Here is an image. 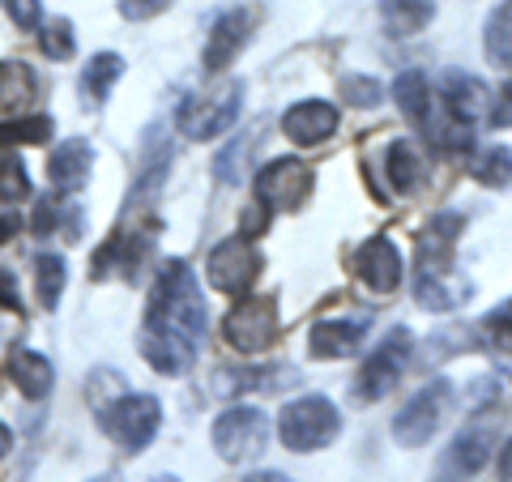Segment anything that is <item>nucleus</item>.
Returning a JSON list of instances; mask_svg holds the SVG:
<instances>
[{
	"mask_svg": "<svg viewBox=\"0 0 512 482\" xmlns=\"http://www.w3.org/2000/svg\"><path fill=\"white\" fill-rule=\"evenodd\" d=\"M461 235V218L457 214H436L427 222V231L419 239V273L444 278L448 261H453V239Z\"/></svg>",
	"mask_w": 512,
	"mask_h": 482,
	"instance_id": "dca6fc26",
	"label": "nucleus"
},
{
	"mask_svg": "<svg viewBox=\"0 0 512 482\" xmlns=\"http://www.w3.org/2000/svg\"><path fill=\"white\" fill-rule=\"evenodd\" d=\"M367 337V320H320L312 325L308 350L316 359H355Z\"/></svg>",
	"mask_w": 512,
	"mask_h": 482,
	"instance_id": "2eb2a0df",
	"label": "nucleus"
},
{
	"mask_svg": "<svg viewBox=\"0 0 512 482\" xmlns=\"http://www.w3.org/2000/svg\"><path fill=\"white\" fill-rule=\"evenodd\" d=\"M342 99L355 103V107H376L384 99V90H380V82H372V77H346V82H342Z\"/></svg>",
	"mask_w": 512,
	"mask_h": 482,
	"instance_id": "7c9ffc66",
	"label": "nucleus"
},
{
	"mask_svg": "<svg viewBox=\"0 0 512 482\" xmlns=\"http://www.w3.org/2000/svg\"><path fill=\"white\" fill-rule=\"evenodd\" d=\"M210 436L222 461H252V457H261V448L269 440V419L256 406H231L214 419Z\"/></svg>",
	"mask_w": 512,
	"mask_h": 482,
	"instance_id": "423d86ee",
	"label": "nucleus"
},
{
	"mask_svg": "<svg viewBox=\"0 0 512 482\" xmlns=\"http://www.w3.org/2000/svg\"><path fill=\"white\" fill-rule=\"evenodd\" d=\"M99 423L124 453H141L163 427V406L146 393H128V397H111L99 406Z\"/></svg>",
	"mask_w": 512,
	"mask_h": 482,
	"instance_id": "7ed1b4c3",
	"label": "nucleus"
},
{
	"mask_svg": "<svg viewBox=\"0 0 512 482\" xmlns=\"http://www.w3.org/2000/svg\"><path fill=\"white\" fill-rule=\"evenodd\" d=\"M90 482H116V478H107V474H103V478H90Z\"/></svg>",
	"mask_w": 512,
	"mask_h": 482,
	"instance_id": "37998d69",
	"label": "nucleus"
},
{
	"mask_svg": "<svg viewBox=\"0 0 512 482\" xmlns=\"http://www.w3.org/2000/svg\"><path fill=\"white\" fill-rule=\"evenodd\" d=\"M64 278H69V269H64V256H56V252H39L35 256V286H39V303H43L47 312L60 303Z\"/></svg>",
	"mask_w": 512,
	"mask_h": 482,
	"instance_id": "a878e982",
	"label": "nucleus"
},
{
	"mask_svg": "<svg viewBox=\"0 0 512 482\" xmlns=\"http://www.w3.org/2000/svg\"><path fill=\"white\" fill-rule=\"evenodd\" d=\"M355 273H359V282H363L372 295H393L397 286H402V278H406L402 252H397L393 239L372 235V239H367V244L359 248V256H355Z\"/></svg>",
	"mask_w": 512,
	"mask_h": 482,
	"instance_id": "f8f14e48",
	"label": "nucleus"
},
{
	"mask_svg": "<svg viewBox=\"0 0 512 482\" xmlns=\"http://www.w3.org/2000/svg\"><path fill=\"white\" fill-rule=\"evenodd\" d=\"M487 329H491L495 337H504V342H512V299L500 303V308L487 316Z\"/></svg>",
	"mask_w": 512,
	"mask_h": 482,
	"instance_id": "e433bc0d",
	"label": "nucleus"
},
{
	"mask_svg": "<svg viewBox=\"0 0 512 482\" xmlns=\"http://www.w3.org/2000/svg\"><path fill=\"white\" fill-rule=\"evenodd\" d=\"M448 401H453V384H448V380H431V384H423V389L414 393L406 406L397 410V419H393V436H397V444H406V448L427 444L431 436H436V427L444 423Z\"/></svg>",
	"mask_w": 512,
	"mask_h": 482,
	"instance_id": "0eeeda50",
	"label": "nucleus"
},
{
	"mask_svg": "<svg viewBox=\"0 0 512 482\" xmlns=\"http://www.w3.org/2000/svg\"><path fill=\"white\" fill-rule=\"evenodd\" d=\"M410 350H414L410 329H393V333L372 350V355L363 359L359 380H355V397H363V401H380L384 393H393V384L402 380L406 363H410Z\"/></svg>",
	"mask_w": 512,
	"mask_h": 482,
	"instance_id": "6e6552de",
	"label": "nucleus"
},
{
	"mask_svg": "<svg viewBox=\"0 0 512 482\" xmlns=\"http://www.w3.org/2000/svg\"><path fill=\"white\" fill-rule=\"evenodd\" d=\"M18 231V218H9V214H0V244H5V239Z\"/></svg>",
	"mask_w": 512,
	"mask_h": 482,
	"instance_id": "ea45409f",
	"label": "nucleus"
},
{
	"mask_svg": "<svg viewBox=\"0 0 512 482\" xmlns=\"http://www.w3.org/2000/svg\"><path fill=\"white\" fill-rule=\"evenodd\" d=\"M252 26H256V13L252 9H227L222 18L210 26V39H205V73H222V69H231L235 56L248 47L252 39Z\"/></svg>",
	"mask_w": 512,
	"mask_h": 482,
	"instance_id": "9b49d317",
	"label": "nucleus"
},
{
	"mask_svg": "<svg viewBox=\"0 0 512 482\" xmlns=\"http://www.w3.org/2000/svg\"><path fill=\"white\" fill-rule=\"evenodd\" d=\"M470 175L483 188H508L512 184V154L504 146H491L470 163Z\"/></svg>",
	"mask_w": 512,
	"mask_h": 482,
	"instance_id": "bb28decb",
	"label": "nucleus"
},
{
	"mask_svg": "<svg viewBox=\"0 0 512 482\" xmlns=\"http://www.w3.org/2000/svg\"><path fill=\"white\" fill-rule=\"evenodd\" d=\"M120 73H124V60H120L116 52H99V56H90V60H86L82 94L90 99V107L107 103V94H111V86L120 82Z\"/></svg>",
	"mask_w": 512,
	"mask_h": 482,
	"instance_id": "393cba45",
	"label": "nucleus"
},
{
	"mask_svg": "<svg viewBox=\"0 0 512 482\" xmlns=\"http://www.w3.org/2000/svg\"><path fill=\"white\" fill-rule=\"evenodd\" d=\"M39 30H43V35H39V47H43V52L52 56V60H69V56L77 52L73 26L64 22V18H52V22H43Z\"/></svg>",
	"mask_w": 512,
	"mask_h": 482,
	"instance_id": "c756f323",
	"label": "nucleus"
},
{
	"mask_svg": "<svg viewBox=\"0 0 512 482\" xmlns=\"http://www.w3.org/2000/svg\"><path fill=\"white\" fill-rule=\"evenodd\" d=\"M9 448H13V431H9L5 423H0V461L9 457Z\"/></svg>",
	"mask_w": 512,
	"mask_h": 482,
	"instance_id": "a19ab883",
	"label": "nucleus"
},
{
	"mask_svg": "<svg viewBox=\"0 0 512 482\" xmlns=\"http://www.w3.org/2000/svg\"><path fill=\"white\" fill-rule=\"evenodd\" d=\"M338 431H342V414L329 397H320V393L291 401L278 419V436L291 453H316V448L338 440Z\"/></svg>",
	"mask_w": 512,
	"mask_h": 482,
	"instance_id": "f03ea898",
	"label": "nucleus"
},
{
	"mask_svg": "<svg viewBox=\"0 0 512 482\" xmlns=\"http://www.w3.org/2000/svg\"><path fill=\"white\" fill-rule=\"evenodd\" d=\"M222 337H227V346L239 350V355H261V350L274 346L278 337V308L274 299H244L235 303L222 320Z\"/></svg>",
	"mask_w": 512,
	"mask_h": 482,
	"instance_id": "1a4fd4ad",
	"label": "nucleus"
},
{
	"mask_svg": "<svg viewBox=\"0 0 512 482\" xmlns=\"http://www.w3.org/2000/svg\"><path fill=\"white\" fill-rule=\"evenodd\" d=\"M47 137H52V116H13L9 124H0V146H35Z\"/></svg>",
	"mask_w": 512,
	"mask_h": 482,
	"instance_id": "cd10ccee",
	"label": "nucleus"
},
{
	"mask_svg": "<svg viewBox=\"0 0 512 482\" xmlns=\"http://www.w3.org/2000/svg\"><path fill=\"white\" fill-rule=\"evenodd\" d=\"M495 474H500V482H512V440L500 448V470Z\"/></svg>",
	"mask_w": 512,
	"mask_h": 482,
	"instance_id": "4c0bfd02",
	"label": "nucleus"
},
{
	"mask_svg": "<svg viewBox=\"0 0 512 482\" xmlns=\"http://www.w3.org/2000/svg\"><path fill=\"white\" fill-rule=\"evenodd\" d=\"M39 82L30 73V64H0V116H18L35 103Z\"/></svg>",
	"mask_w": 512,
	"mask_h": 482,
	"instance_id": "4be33fe9",
	"label": "nucleus"
},
{
	"mask_svg": "<svg viewBox=\"0 0 512 482\" xmlns=\"http://www.w3.org/2000/svg\"><path fill=\"white\" fill-rule=\"evenodd\" d=\"M491 124L495 128H512V82H504V90L491 99Z\"/></svg>",
	"mask_w": 512,
	"mask_h": 482,
	"instance_id": "c9c22d12",
	"label": "nucleus"
},
{
	"mask_svg": "<svg viewBox=\"0 0 512 482\" xmlns=\"http://www.w3.org/2000/svg\"><path fill=\"white\" fill-rule=\"evenodd\" d=\"M9 380L18 384V393L30 397V401H43L47 393L56 389L52 359L35 355V350H13V355H9Z\"/></svg>",
	"mask_w": 512,
	"mask_h": 482,
	"instance_id": "6ab92c4d",
	"label": "nucleus"
},
{
	"mask_svg": "<svg viewBox=\"0 0 512 482\" xmlns=\"http://www.w3.org/2000/svg\"><path fill=\"white\" fill-rule=\"evenodd\" d=\"M244 482H291V478L278 474V470H261V474H248Z\"/></svg>",
	"mask_w": 512,
	"mask_h": 482,
	"instance_id": "58836bf2",
	"label": "nucleus"
},
{
	"mask_svg": "<svg viewBox=\"0 0 512 482\" xmlns=\"http://www.w3.org/2000/svg\"><path fill=\"white\" fill-rule=\"evenodd\" d=\"M239 111H244V86L227 82L214 94H188L175 111V128L192 141H214L239 120Z\"/></svg>",
	"mask_w": 512,
	"mask_h": 482,
	"instance_id": "20e7f679",
	"label": "nucleus"
},
{
	"mask_svg": "<svg viewBox=\"0 0 512 482\" xmlns=\"http://www.w3.org/2000/svg\"><path fill=\"white\" fill-rule=\"evenodd\" d=\"M120 5V18H128V22H146V18H154V13H163L171 0H116Z\"/></svg>",
	"mask_w": 512,
	"mask_h": 482,
	"instance_id": "72a5a7b5",
	"label": "nucleus"
},
{
	"mask_svg": "<svg viewBox=\"0 0 512 482\" xmlns=\"http://www.w3.org/2000/svg\"><path fill=\"white\" fill-rule=\"evenodd\" d=\"M26 192H30V175L22 167V158L5 154V158H0V201L18 205V201H26Z\"/></svg>",
	"mask_w": 512,
	"mask_h": 482,
	"instance_id": "c85d7f7f",
	"label": "nucleus"
},
{
	"mask_svg": "<svg viewBox=\"0 0 512 482\" xmlns=\"http://www.w3.org/2000/svg\"><path fill=\"white\" fill-rule=\"evenodd\" d=\"M0 312H22V291L9 269H0Z\"/></svg>",
	"mask_w": 512,
	"mask_h": 482,
	"instance_id": "f704fd0d",
	"label": "nucleus"
},
{
	"mask_svg": "<svg viewBox=\"0 0 512 482\" xmlns=\"http://www.w3.org/2000/svg\"><path fill=\"white\" fill-rule=\"evenodd\" d=\"M393 99H397V111L419 128V133H427L431 120H436V107H431V86H427V73L419 69H406L402 77L393 82Z\"/></svg>",
	"mask_w": 512,
	"mask_h": 482,
	"instance_id": "a211bd4d",
	"label": "nucleus"
},
{
	"mask_svg": "<svg viewBox=\"0 0 512 482\" xmlns=\"http://www.w3.org/2000/svg\"><path fill=\"white\" fill-rule=\"evenodd\" d=\"M384 175H389V188L397 192V197H406V192L419 188L423 180V154L414 141H393L389 150H384Z\"/></svg>",
	"mask_w": 512,
	"mask_h": 482,
	"instance_id": "412c9836",
	"label": "nucleus"
},
{
	"mask_svg": "<svg viewBox=\"0 0 512 482\" xmlns=\"http://www.w3.org/2000/svg\"><path fill=\"white\" fill-rule=\"evenodd\" d=\"M312 167L299 158H274L256 171V201L265 210H299L312 197Z\"/></svg>",
	"mask_w": 512,
	"mask_h": 482,
	"instance_id": "9d476101",
	"label": "nucleus"
},
{
	"mask_svg": "<svg viewBox=\"0 0 512 482\" xmlns=\"http://www.w3.org/2000/svg\"><path fill=\"white\" fill-rule=\"evenodd\" d=\"M333 128H338V107L325 99H303L282 111V133L295 146H320V141L333 137Z\"/></svg>",
	"mask_w": 512,
	"mask_h": 482,
	"instance_id": "ddd939ff",
	"label": "nucleus"
},
{
	"mask_svg": "<svg viewBox=\"0 0 512 482\" xmlns=\"http://www.w3.org/2000/svg\"><path fill=\"white\" fill-rule=\"evenodd\" d=\"M73 205L69 201H52L47 197L39 210H35V235H52V231H60V222H64V214H69Z\"/></svg>",
	"mask_w": 512,
	"mask_h": 482,
	"instance_id": "2f4dec72",
	"label": "nucleus"
},
{
	"mask_svg": "<svg viewBox=\"0 0 512 482\" xmlns=\"http://www.w3.org/2000/svg\"><path fill=\"white\" fill-rule=\"evenodd\" d=\"M205 333V299L184 261H163L154 273V291L146 308L141 355L154 372L184 376L197 359V342Z\"/></svg>",
	"mask_w": 512,
	"mask_h": 482,
	"instance_id": "f257e3e1",
	"label": "nucleus"
},
{
	"mask_svg": "<svg viewBox=\"0 0 512 482\" xmlns=\"http://www.w3.org/2000/svg\"><path fill=\"white\" fill-rule=\"evenodd\" d=\"M487 103H491V94H487V86L478 82V77L457 73V69L444 77V107H448V116L453 120L474 124L487 111Z\"/></svg>",
	"mask_w": 512,
	"mask_h": 482,
	"instance_id": "f3484780",
	"label": "nucleus"
},
{
	"mask_svg": "<svg viewBox=\"0 0 512 482\" xmlns=\"http://www.w3.org/2000/svg\"><path fill=\"white\" fill-rule=\"evenodd\" d=\"M431 18H436L431 0H380V22L393 39H414Z\"/></svg>",
	"mask_w": 512,
	"mask_h": 482,
	"instance_id": "aec40b11",
	"label": "nucleus"
},
{
	"mask_svg": "<svg viewBox=\"0 0 512 482\" xmlns=\"http://www.w3.org/2000/svg\"><path fill=\"white\" fill-rule=\"evenodd\" d=\"M150 482H180V478H175V474H158V478H150Z\"/></svg>",
	"mask_w": 512,
	"mask_h": 482,
	"instance_id": "79ce46f5",
	"label": "nucleus"
},
{
	"mask_svg": "<svg viewBox=\"0 0 512 482\" xmlns=\"http://www.w3.org/2000/svg\"><path fill=\"white\" fill-rule=\"evenodd\" d=\"M256 273H261V252H256L252 235H244V231L227 235L205 256V278H210V286L222 295H244L256 282Z\"/></svg>",
	"mask_w": 512,
	"mask_h": 482,
	"instance_id": "39448f33",
	"label": "nucleus"
},
{
	"mask_svg": "<svg viewBox=\"0 0 512 482\" xmlns=\"http://www.w3.org/2000/svg\"><path fill=\"white\" fill-rule=\"evenodd\" d=\"M90 163H94V146L86 137H69L60 141V146L52 150V158H47V180H52L56 192H77L86 188L90 180Z\"/></svg>",
	"mask_w": 512,
	"mask_h": 482,
	"instance_id": "4468645a",
	"label": "nucleus"
},
{
	"mask_svg": "<svg viewBox=\"0 0 512 482\" xmlns=\"http://www.w3.org/2000/svg\"><path fill=\"white\" fill-rule=\"evenodd\" d=\"M483 47H487V60L495 64V69L512 73V0H500V5L491 9Z\"/></svg>",
	"mask_w": 512,
	"mask_h": 482,
	"instance_id": "b1692460",
	"label": "nucleus"
},
{
	"mask_svg": "<svg viewBox=\"0 0 512 482\" xmlns=\"http://www.w3.org/2000/svg\"><path fill=\"white\" fill-rule=\"evenodd\" d=\"M5 13L22 30H39L43 26V5H39V0H5Z\"/></svg>",
	"mask_w": 512,
	"mask_h": 482,
	"instance_id": "473e14b6",
	"label": "nucleus"
},
{
	"mask_svg": "<svg viewBox=\"0 0 512 482\" xmlns=\"http://www.w3.org/2000/svg\"><path fill=\"white\" fill-rule=\"evenodd\" d=\"M491 453H495V448H491V431L487 427H466L453 440V448H448V465H453L457 474H478L491 461Z\"/></svg>",
	"mask_w": 512,
	"mask_h": 482,
	"instance_id": "5701e85b",
	"label": "nucleus"
}]
</instances>
